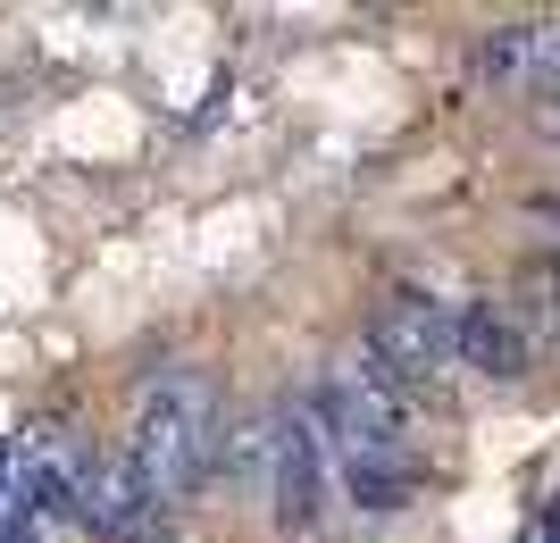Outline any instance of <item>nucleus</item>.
I'll use <instances>...</instances> for the list:
<instances>
[{
  "label": "nucleus",
  "mask_w": 560,
  "mask_h": 543,
  "mask_svg": "<svg viewBox=\"0 0 560 543\" xmlns=\"http://www.w3.org/2000/svg\"><path fill=\"white\" fill-rule=\"evenodd\" d=\"M218 385L201 377V368H167V377H151L135 393V435H126V460H135V476L151 485L160 501L192 494L201 476H210L218 460Z\"/></svg>",
  "instance_id": "nucleus-2"
},
{
  "label": "nucleus",
  "mask_w": 560,
  "mask_h": 543,
  "mask_svg": "<svg viewBox=\"0 0 560 543\" xmlns=\"http://www.w3.org/2000/svg\"><path fill=\"white\" fill-rule=\"evenodd\" d=\"M75 519L109 543H167V501L135 476L126 451H84V469H75Z\"/></svg>",
  "instance_id": "nucleus-3"
},
{
  "label": "nucleus",
  "mask_w": 560,
  "mask_h": 543,
  "mask_svg": "<svg viewBox=\"0 0 560 543\" xmlns=\"http://www.w3.org/2000/svg\"><path fill=\"white\" fill-rule=\"evenodd\" d=\"M544 543H560V501H552V510H544Z\"/></svg>",
  "instance_id": "nucleus-9"
},
{
  "label": "nucleus",
  "mask_w": 560,
  "mask_h": 543,
  "mask_svg": "<svg viewBox=\"0 0 560 543\" xmlns=\"http://www.w3.org/2000/svg\"><path fill=\"white\" fill-rule=\"evenodd\" d=\"M43 527H50V510L25 485H9V510H0V543H43Z\"/></svg>",
  "instance_id": "nucleus-7"
},
{
  "label": "nucleus",
  "mask_w": 560,
  "mask_h": 543,
  "mask_svg": "<svg viewBox=\"0 0 560 543\" xmlns=\"http://www.w3.org/2000/svg\"><path fill=\"white\" fill-rule=\"evenodd\" d=\"M460 359L486 368V377H518L527 368V334H518L511 309H468L460 318Z\"/></svg>",
  "instance_id": "nucleus-6"
},
{
  "label": "nucleus",
  "mask_w": 560,
  "mask_h": 543,
  "mask_svg": "<svg viewBox=\"0 0 560 543\" xmlns=\"http://www.w3.org/2000/svg\"><path fill=\"white\" fill-rule=\"evenodd\" d=\"M9 485H18V469H9V444H0V510H9Z\"/></svg>",
  "instance_id": "nucleus-8"
},
{
  "label": "nucleus",
  "mask_w": 560,
  "mask_h": 543,
  "mask_svg": "<svg viewBox=\"0 0 560 543\" xmlns=\"http://www.w3.org/2000/svg\"><path fill=\"white\" fill-rule=\"evenodd\" d=\"M318 435L335 444L343 494L360 510H401L410 501V385L369 343L335 352L327 385H318Z\"/></svg>",
  "instance_id": "nucleus-1"
},
{
  "label": "nucleus",
  "mask_w": 560,
  "mask_h": 543,
  "mask_svg": "<svg viewBox=\"0 0 560 543\" xmlns=\"http://www.w3.org/2000/svg\"><path fill=\"white\" fill-rule=\"evenodd\" d=\"M369 352L385 359L401 385H435L452 359H460V318H452L435 293H394V302L376 309Z\"/></svg>",
  "instance_id": "nucleus-4"
},
{
  "label": "nucleus",
  "mask_w": 560,
  "mask_h": 543,
  "mask_svg": "<svg viewBox=\"0 0 560 543\" xmlns=\"http://www.w3.org/2000/svg\"><path fill=\"white\" fill-rule=\"evenodd\" d=\"M318 494H327L318 410H302V402L268 410V501H277V527H310L318 519Z\"/></svg>",
  "instance_id": "nucleus-5"
}]
</instances>
